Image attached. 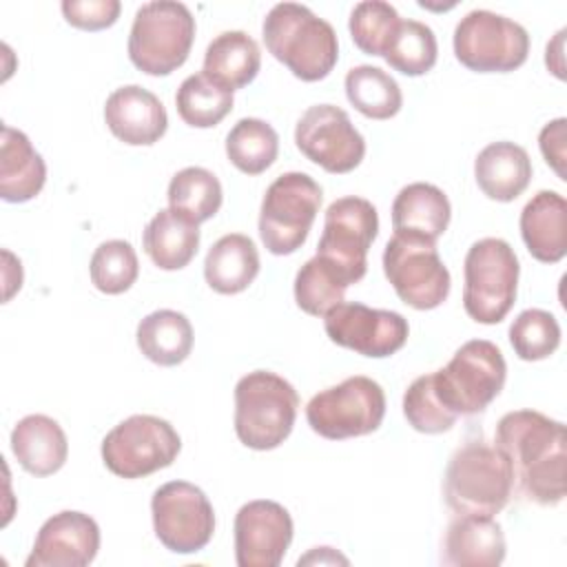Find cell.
Returning <instances> with one entry per match:
<instances>
[{"label": "cell", "instance_id": "obj_11", "mask_svg": "<svg viewBox=\"0 0 567 567\" xmlns=\"http://www.w3.org/2000/svg\"><path fill=\"white\" fill-rule=\"evenodd\" d=\"M182 450L177 430L159 416L133 414L102 441V461L120 478H144L168 467Z\"/></svg>", "mask_w": 567, "mask_h": 567}, {"label": "cell", "instance_id": "obj_30", "mask_svg": "<svg viewBox=\"0 0 567 567\" xmlns=\"http://www.w3.org/2000/svg\"><path fill=\"white\" fill-rule=\"evenodd\" d=\"M348 102L370 120H390L403 106L396 80L379 66L359 64L346 73Z\"/></svg>", "mask_w": 567, "mask_h": 567}, {"label": "cell", "instance_id": "obj_14", "mask_svg": "<svg viewBox=\"0 0 567 567\" xmlns=\"http://www.w3.org/2000/svg\"><path fill=\"white\" fill-rule=\"evenodd\" d=\"M151 516L157 540L173 554L204 549L215 532V512L208 496L188 481H171L155 489Z\"/></svg>", "mask_w": 567, "mask_h": 567}, {"label": "cell", "instance_id": "obj_10", "mask_svg": "<svg viewBox=\"0 0 567 567\" xmlns=\"http://www.w3.org/2000/svg\"><path fill=\"white\" fill-rule=\"evenodd\" d=\"M383 272L396 297L414 310H434L450 295V270L436 241L425 237L394 233L383 250Z\"/></svg>", "mask_w": 567, "mask_h": 567}, {"label": "cell", "instance_id": "obj_28", "mask_svg": "<svg viewBox=\"0 0 567 567\" xmlns=\"http://www.w3.org/2000/svg\"><path fill=\"white\" fill-rule=\"evenodd\" d=\"M261 66L259 44L246 31L219 33L204 53V73L235 91L250 84Z\"/></svg>", "mask_w": 567, "mask_h": 567}, {"label": "cell", "instance_id": "obj_1", "mask_svg": "<svg viewBox=\"0 0 567 567\" xmlns=\"http://www.w3.org/2000/svg\"><path fill=\"white\" fill-rule=\"evenodd\" d=\"M494 445L512 465L516 492L536 505L554 507L565 498L567 436L565 425L536 410H514L501 416Z\"/></svg>", "mask_w": 567, "mask_h": 567}, {"label": "cell", "instance_id": "obj_9", "mask_svg": "<svg viewBox=\"0 0 567 567\" xmlns=\"http://www.w3.org/2000/svg\"><path fill=\"white\" fill-rule=\"evenodd\" d=\"M385 416L383 388L363 374L317 392L306 405V421L312 432L330 441L365 436L379 430Z\"/></svg>", "mask_w": 567, "mask_h": 567}, {"label": "cell", "instance_id": "obj_41", "mask_svg": "<svg viewBox=\"0 0 567 567\" xmlns=\"http://www.w3.org/2000/svg\"><path fill=\"white\" fill-rule=\"evenodd\" d=\"M565 140H567V120L565 117H558V120L545 124L538 135L540 153L560 179H565Z\"/></svg>", "mask_w": 567, "mask_h": 567}, {"label": "cell", "instance_id": "obj_29", "mask_svg": "<svg viewBox=\"0 0 567 567\" xmlns=\"http://www.w3.org/2000/svg\"><path fill=\"white\" fill-rule=\"evenodd\" d=\"M135 339L140 352L148 361L171 368L188 359L195 337L186 315L171 308H162L146 315L137 323Z\"/></svg>", "mask_w": 567, "mask_h": 567}, {"label": "cell", "instance_id": "obj_15", "mask_svg": "<svg viewBox=\"0 0 567 567\" xmlns=\"http://www.w3.org/2000/svg\"><path fill=\"white\" fill-rule=\"evenodd\" d=\"M295 144L306 159L332 175L354 171L365 155L363 135L334 104L310 106L295 126Z\"/></svg>", "mask_w": 567, "mask_h": 567}, {"label": "cell", "instance_id": "obj_13", "mask_svg": "<svg viewBox=\"0 0 567 567\" xmlns=\"http://www.w3.org/2000/svg\"><path fill=\"white\" fill-rule=\"evenodd\" d=\"M377 235L379 213L372 202L354 195L339 197L326 210L317 257L352 286L365 277L368 250Z\"/></svg>", "mask_w": 567, "mask_h": 567}, {"label": "cell", "instance_id": "obj_20", "mask_svg": "<svg viewBox=\"0 0 567 567\" xmlns=\"http://www.w3.org/2000/svg\"><path fill=\"white\" fill-rule=\"evenodd\" d=\"M505 534L494 516L456 514L443 538L441 560L454 567H496L505 560Z\"/></svg>", "mask_w": 567, "mask_h": 567}, {"label": "cell", "instance_id": "obj_3", "mask_svg": "<svg viewBox=\"0 0 567 567\" xmlns=\"http://www.w3.org/2000/svg\"><path fill=\"white\" fill-rule=\"evenodd\" d=\"M512 489V465L501 447L470 441L450 456L443 496L454 514L496 516L509 503Z\"/></svg>", "mask_w": 567, "mask_h": 567}, {"label": "cell", "instance_id": "obj_32", "mask_svg": "<svg viewBox=\"0 0 567 567\" xmlns=\"http://www.w3.org/2000/svg\"><path fill=\"white\" fill-rule=\"evenodd\" d=\"M175 106L188 126L210 128L233 111V91L210 80L204 71L193 73L179 84Z\"/></svg>", "mask_w": 567, "mask_h": 567}, {"label": "cell", "instance_id": "obj_4", "mask_svg": "<svg viewBox=\"0 0 567 567\" xmlns=\"http://www.w3.org/2000/svg\"><path fill=\"white\" fill-rule=\"evenodd\" d=\"M299 394L290 381L255 370L235 385V434L250 450H275L292 432Z\"/></svg>", "mask_w": 567, "mask_h": 567}, {"label": "cell", "instance_id": "obj_5", "mask_svg": "<svg viewBox=\"0 0 567 567\" xmlns=\"http://www.w3.org/2000/svg\"><path fill=\"white\" fill-rule=\"evenodd\" d=\"M518 257L501 237L474 241L463 264V308L476 323H501L518 292Z\"/></svg>", "mask_w": 567, "mask_h": 567}, {"label": "cell", "instance_id": "obj_24", "mask_svg": "<svg viewBox=\"0 0 567 567\" xmlns=\"http://www.w3.org/2000/svg\"><path fill=\"white\" fill-rule=\"evenodd\" d=\"M47 182V164L31 140L11 126H2L0 142V197L11 204L33 199Z\"/></svg>", "mask_w": 567, "mask_h": 567}, {"label": "cell", "instance_id": "obj_39", "mask_svg": "<svg viewBox=\"0 0 567 567\" xmlns=\"http://www.w3.org/2000/svg\"><path fill=\"white\" fill-rule=\"evenodd\" d=\"M403 414L408 423L423 434L447 432L456 423V414L450 412L434 392L432 372L416 377L403 394Z\"/></svg>", "mask_w": 567, "mask_h": 567}, {"label": "cell", "instance_id": "obj_21", "mask_svg": "<svg viewBox=\"0 0 567 567\" xmlns=\"http://www.w3.org/2000/svg\"><path fill=\"white\" fill-rule=\"evenodd\" d=\"M520 237L529 255L556 264L567 255V202L556 190H538L520 210Z\"/></svg>", "mask_w": 567, "mask_h": 567}, {"label": "cell", "instance_id": "obj_34", "mask_svg": "<svg viewBox=\"0 0 567 567\" xmlns=\"http://www.w3.org/2000/svg\"><path fill=\"white\" fill-rule=\"evenodd\" d=\"M383 58L394 71L403 75H425L427 71H432L439 58L436 35L425 22L401 20Z\"/></svg>", "mask_w": 567, "mask_h": 567}, {"label": "cell", "instance_id": "obj_16", "mask_svg": "<svg viewBox=\"0 0 567 567\" xmlns=\"http://www.w3.org/2000/svg\"><path fill=\"white\" fill-rule=\"evenodd\" d=\"M328 339L357 354L383 359L399 352L410 334L408 319L394 310L341 301L323 317Z\"/></svg>", "mask_w": 567, "mask_h": 567}, {"label": "cell", "instance_id": "obj_25", "mask_svg": "<svg viewBox=\"0 0 567 567\" xmlns=\"http://www.w3.org/2000/svg\"><path fill=\"white\" fill-rule=\"evenodd\" d=\"M452 206L447 195L427 182L403 186L392 202L394 233L425 237L436 241L450 226Z\"/></svg>", "mask_w": 567, "mask_h": 567}, {"label": "cell", "instance_id": "obj_6", "mask_svg": "<svg viewBox=\"0 0 567 567\" xmlns=\"http://www.w3.org/2000/svg\"><path fill=\"white\" fill-rule=\"evenodd\" d=\"M195 42V18L184 2L153 0L135 11L128 33V58L148 75L179 69Z\"/></svg>", "mask_w": 567, "mask_h": 567}, {"label": "cell", "instance_id": "obj_33", "mask_svg": "<svg viewBox=\"0 0 567 567\" xmlns=\"http://www.w3.org/2000/svg\"><path fill=\"white\" fill-rule=\"evenodd\" d=\"M221 184L208 168L186 166L177 171L168 184V208L202 224L221 208Z\"/></svg>", "mask_w": 567, "mask_h": 567}, {"label": "cell", "instance_id": "obj_35", "mask_svg": "<svg viewBox=\"0 0 567 567\" xmlns=\"http://www.w3.org/2000/svg\"><path fill=\"white\" fill-rule=\"evenodd\" d=\"M348 284L321 257L308 259L295 275V301L312 317H326L346 297Z\"/></svg>", "mask_w": 567, "mask_h": 567}, {"label": "cell", "instance_id": "obj_23", "mask_svg": "<svg viewBox=\"0 0 567 567\" xmlns=\"http://www.w3.org/2000/svg\"><path fill=\"white\" fill-rule=\"evenodd\" d=\"M474 177L485 197L514 202L532 182V159L514 142H492L476 155Z\"/></svg>", "mask_w": 567, "mask_h": 567}, {"label": "cell", "instance_id": "obj_22", "mask_svg": "<svg viewBox=\"0 0 567 567\" xmlns=\"http://www.w3.org/2000/svg\"><path fill=\"white\" fill-rule=\"evenodd\" d=\"M11 452L29 474L51 476L66 463L69 441L55 419L29 414L11 430Z\"/></svg>", "mask_w": 567, "mask_h": 567}, {"label": "cell", "instance_id": "obj_31", "mask_svg": "<svg viewBox=\"0 0 567 567\" xmlns=\"http://www.w3.org/2000/svg\"><path fill=\"white\" fill-rule=\"evenodd\" d=\"M226 155L237 171L259 175L275 164L279 135L259 117H241L226 135Z\"/></svg>", "mask_w": 567, "mask_h": 567}, {"label": "cell", "instance_id": "obj_12", "mask_svg": "<svg viewBox=\"0 0 567 567\" xmlns=\"http://www.w3.org/2000/svg\"><path fill=\"white\" fill-rule=\"evenodd\" d=\"M527 53V29L501 13L474 9L454 29V55L470 71L509 73L525 64Z\"/></svg>", "mask_w": 567, "mask_h": 567}, {"label": "cell", "instance_id": "obj_36", "mask_svg": "<svg viewBox=\"0 0 567 567\" xmlns=\"http://www.w3.org/2000/svg\"><path fill=\"white\" fill-rule=\"evenodd\" d=\"M89 275H91V284L104 295L126 292L140 275V261H137L135 248L124 239L102 241L91 255Z\"/></svg>", "mask_w": 567, "mask_h": 567}, {"label": "cell", "instance_id": "obj_17", "mask_svg": "<svg viewBox=\"0 0 567 567\" xmlns=\"http://www.w3.org/2000/svg\"><path fill=\"white\" fill-rule=\"evenodd\" d=\"M233 532L239 567H277L292 543L295 525L281 503L257 498L239 507Z\"/></svg>", "mask_w": 567, "mask_h": 567}, {"label": "cell", "instance_id": "obj_26", "mask_svg": "<svg viewBox=\"0 0 567 567\" xmlns=\"http://www.w3.org/2000/svg\"><path fill=\"white\" fill-rule=\"evenodd\" d=\"M259 275V252L248 235L230 233L219 237L206 259L204 277L206 284L219 295L244 292Z\"/></svg>", "mask_w": 567, "mask_h": 567}, {"label": "cell", "instance_id": "obj_7", "mask_svg": "<svg viewBox=\"0 0 567 567\" xmlns=\"http://www.w3.org/2000/svg\"><path fill=\"white\" fill-rule=\"evenodd\" d=\"M507 363L501 348L487 339L465 341L445 368L432 372L434 392L456 416L483 412L503 390Z\"/></svg>", "mask_w": 567, "mask_h": 567}, {"label": "cell", "instance_id": "obj_27", "mask_svg": "<svg viewBox=\"0 0 567 567\" xmlns=\"http://www.w3.org/2000/svg\"><path fill=\"white\" fill-rule=\"evenodd\" d=\"M144 250L162 270H182L199 248V224L186 215L162 208L144 228Z\"/></svg>", "mask_w": 567, "mask_h": 567}, {"label": "cell", "instance_id": "obj_18", "mask_svg": "<svg viewBox=\"0 0 567 567\" xmlns=\"http://www.w3.org/2000/svg\"><path fill=\"white\" fill-rule=\"evenodd\" d=\"M100 549L97 523L75 509L47 518L35 536L27 567H86Z\"/></svg>", "mask_w": 567, "mask_h": 567}, {"label": "cell", "instance_id": "obj_19", "mask_svg": "<svg viewBox=\"0 0 567 567\" xmlns=\"http://www.w3.org/2000/svg\"><path fill=\"white\" fill-rule=\"evenodd\" d=\"M109 131L128 146H151L168 128V115L155 93L140 84L115 89L104 102Z\"/></svg>", "mask_w": 567, "mask_h": 567}, {"label": "cell", "instance_id": "obj_8", "mask_svg": "<svg viewBox=\"0 0 567 567\" xmlns=\"http://www.w3.org/2000/svg\"><path fill=\"white\" fill-rule=\"evenodd\" d=\"M323 199L321 186L306 173L290 171L279 175L261 199L259 210V237L268 252L292 255L297 252Z\"/></svg>", "mask_w": 567, "mask_h": 567}, {"label": "cell", "instance_id": "obj_2", "mask_svg": "<svg viewBox=\"0 0 567 567\" xmlns=\"http://www.w3.org/2000/svg\"><path fill=\"white\" fill-rule=\"evenodd\" d=\"M261 33L268 53L303 82L328 78L339 60V40L332 24L306 4H275L264 18Z\"/></svg>", "mask_w": 567, "mask_h": 567}, {"label": "cell", "instance_id": "obj_37", "mask_svg": "<svg viewBox=\"0 0 567 567\" xmlns=\"http://www.w3.org/2000/svg\"><path fill=\"white\" fill-rule=\"evenodd\" d=\"M509 343L523 361L547 359L560 346L558 319L549 310L527 308L509 326Z\"/></svg>", "mask_w": 567, "mask_h": 567}, {"label": "cell", "instance_id": "obj_40", "mask_svg": "<svg viewBox=\"0 0 567 567\" xmlns=\"http://www.w3.org/2000/svg\"><path fill=\"white\" fill-rule=\"evenodd\" d=\"M122 4L117 0H64V20L82 31H102L120 18Z\"/></svg>", "mask_w": 567, "mask_h": 567}, {"label": "cell", "instance_id": "obj_38", "mask_svg": "<svg viewBox=\"0 0 567 567\" xmlns=\"http://www.w3.org/2000/svg\"><path fill=\"white\" fill-rule=\"evenodd\" d=\"M401 18L396 9L383 0L359 2L350 13L352 42L368 55H383L392 35L396 33Z\"/></svg>", "mask_w": 567, "mask_h": 567}]
</instances>
